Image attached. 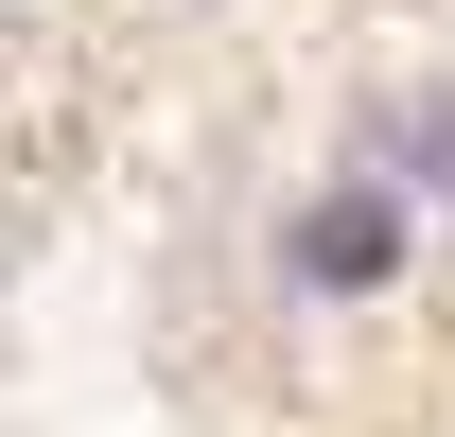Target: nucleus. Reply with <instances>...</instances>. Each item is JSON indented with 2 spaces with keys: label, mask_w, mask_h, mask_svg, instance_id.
<instances>
[{
  "label": "nucleus",
  "mask_w": 455,
  "mask_h": 437,
  "mask_svg": "<svg viewBox=\"0 0 455 437\" xmlns=\"http://www.w3.org/2000/svg\"><path fill=\"white\" fill-rule=\"evenodd\" d=\"M386 263H403V193H333V211L298 227V280H333V298L386 280Z\"/></svg>",
  "instance_id": "f257e3e1"
}]
</instances>
